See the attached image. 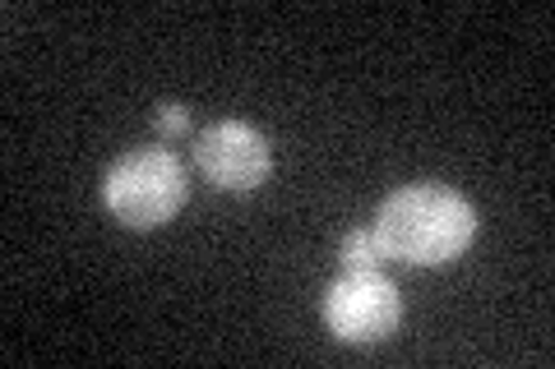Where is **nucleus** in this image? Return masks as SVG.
<instances>
[{"label": "nucleus", "instance_id": "nucleus-5", "mask_svg": "<svg viewBox=\"0 0 555 369\" xmlns=\"http://www.w3.org/2000/svg\"><path fill=\"white\" fill-rule=\"evenodd\" d=\"M379 245H375V232H347L343 236V250H338V263L343 273H371L379 268Z\"/></svg>", "mask_w": 555, "mask_h": 369}, {"label": "nucleus", "instance_id": "nucleus-2", "mask_svg": "<svg viewBox=\"0 0 555 369\" xmlns=\"http://www.w3.org/2000/svg\"><path fill=\"white\" fill-rule=\"evenodd\" d=\"M185 167L171 148H130L102 175V203L130 232H153L185 208Z\"/></svg>", "mask_w": 555, "mask_h": 369}, {"label": "nucleus", "instance_id": "nucleus-3", "mask_svg": "<svg viewBox=\"0 0 555 369\" xmlns=\"http://www.w3.org/2000/svg\"><path fill=\"white\" fill-rule=\"evenodd\" d=\"M320 319L347 346H375V342H389L398 324H403V295H398V287L379 268L343 273L324 291Z\"/></svg>", "mask_w": 555, "mask_h": 369}, {"label": "nucleus", "instance_id": "nucleus-4", "mask_svg": "<svg viewBox=\"0 0 555 369\" xmlns=\"http://www.w3.org/2000/svg\"><path fill=\"white\" fill-rule=\"evenodd\" d=\"M190 157H195L204 181L214 189H222V195H250V189L264 185L269 171H273L269 139L255 126H246V120H214V126H204L195 134Z\"/></svg>", "mask_w": 555, "mask_h": 369}, {"label": "nucleus", "instance_id": "nucleus-1", "mask_svg": "<svg viewBox=\"0 0 555 369\" xmlns=\"http://www.w3.org/2000/svg\"><path fill=\"white\" fill-rule=\"evenodd\" d=\"M375 245L385 259H398L408 268H440L459 259L477 236V208L459 189L422 181L403 185L375 208Z\"/></svg>", "mask_w": 555, "mask_h": 369}, {"label": "nucleus", "instance_id": "nucleus-6", "mask_svg": "<svg viewBox=\"0 0 555 369\" xmlns=\"http://www.w3.org/2000/svg\"><path fill=\"white\" fill-rule=\"evenodd\" d=\"M153 130L167 134V139H181V134H190V111L181 102H163V107L153 111Z\"/></svg>", "mask_w": 555, "mask_h": 369}]
</instances>
